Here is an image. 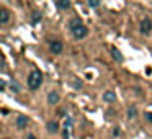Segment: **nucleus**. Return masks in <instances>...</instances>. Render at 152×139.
Wrapping results in <instances>:
<instances>
[{"mask_svg": "<svg viewBox=\"0 0 152 139\" xmlns=\"http://www.w3.org/2000/svg\"><path fill=\"white\" fill-rule=\"evenodd\" d=\"M141 33L144 34H151L152 33V20L149 17H144L141 21Z\"/></svg>", "mask_w": 152, "mask_h": 139, "instance_id": "3", "label": "nucleus"}, {"mask_svg": "<svg viewBox=\"0 0 152 139\" xmlns=\"http://www.w3.org/2000/svg\"><path fill=\"white\" fill-rule=\"evenodd\" d=\"M136 116H137V108H136L134 105H131L128 108V118L132 119V118H136Z\"/></svg>", "mask_w": 152, "mask_h": 139, "instance_id": "11", "label": "nucleus"}, {"mask_svg": "<svg viewBox=\"0 0 152 139\" xmlns=\"http://www.w3.org/2000/svg\"><path fill=\"white\" fill-rule=\"evenodd\" d=\"M103 100H105V102H108V103H113L116 100V93L115 92H110V90H108V92L103 93Z\"/></svg>", "mask_w": 152, "mask_h": 139, "instance_id": "9", "label": "nucleus"}, {"mask_svg": "<svg viewBox=\"0 0 152 139\" xmlns=\"http://www.w3.org/2000/svg\"><path fill=\"white\" fill-rule=\"evenodd\" d=\"M28 139H36V138H34L33 134H28Z\"/></svg>", "mask_w": 152, "mask_h": 139, "instance_id": "21", "label": "nucleus"}, {"mask_svg": "<svg viewBox=\"0 0 152 139\" xmlns=\"http://www.w3.org/2000/svg\"><path fill=\"white\" fill-rule=\"evenodd\" d=\"M88 7L90 8H96V7H100V2H88Z\"/></svg>", "mask_w": 152, "mask_h": 139, "instance_id": "15", "label": "nucleus"}, {"mask_svg": "<svg viewBox=\"0 0 152 139\" xmlns=\"http://www.w3.org/2000/svg\"><path fill=\"white\" fill-rule=\"evenodd\" d=\"M80 23H82V20H80L79 17H75V18H72V20H70L69 26H70V28H74V26H77V25H80Z\"/></svg>", "mask_w": 152, "mask_h": 139, "instance_id": "14", "label": "nucleus"}, {"mask_svg": "<svg viewBox=\"0 0 152 139\" xmlns=\"http://www.w3.org/2000/svg\"><path fill=\"white\" fill-rule=\"evenodd\" d=\"M56 5H57V8H61V10H67V8H70L69 0H57Z\"/></svg>", "mask_w": 152, "mask_h": 139, "instance_id": "10", "label": "nucleus"}, {"mask_svg": "<svg viewBox=\"0 0 152 139\" xmlns=\"http://www.w3.org/2000/svg\"><path fill=\"white\" fill-rule=\"evenodd\" d=\"M113 136H118V138H119V136H121V129L115 128V129H113Z\"/></svg>", "mask_w": 152, "mask_h": 139, "instance_id": "16", "label": "nucleus"}, {"mask_svg": "<svg viewBox=\"0 0 152 139\" xmlns=\"http://www.w3.org/2000/svg\"><path fill=\"white\" fill-rule=\"evenodd\" d=\"M70 31H72V34H74L75 40H83V38L88 34V28H87L83 23L77 25V26H74V28H70Z\"/></svg>", "mask_w": 152, "mask_h": 139, "instance_id": "2", "label": "nucleus"}, {"mask_svg": "<svg viewBox=\"0 0 152 139\" xmlns=\"http://www.w3.org/2000/svg\"><path fill=\"white\" fill-rule=\"evenodd\" d=\"M5 87H7V83H5L4 80H2V83H0V90H2V92H4V90H5Z\"/></svg>", "mask_w": 152, "mask_h": 139, "instance_id": "20", "label": "nucleus"}, {"mask_svg": "<svg viewBox=\"0 0 152 139\" xmlns=\"http://www.w3.org/2000/svg\"><path fill=\"white\" fill-rule=\"evenodd\" d=\"M8 20H10V12H8L7 8H2V10H0V23L7 25Z\"/></svg>", "mask_w": 152, "mask_h": 139, "instance_id": "7", "label": "nucleus"}, {"mask_svg": "<svg viewBox=\"0 0 152 139\" xmlns=\"http://www.w3.org/2000/svg\"><path fill=\"white\" fill-rule=\"evenodd\" d=\"M46 128H48V131H49V132H53V134H54V132L59 131V123H57V121H48L46 123Z\"/></svg>", "mask_w": 152, "mask_h": 139, "instance_id": "8", "label": "nucleus"}, {"mask_svg": "<svg viewBox=\"0 0 152 139\" xmlns=\"http://www.w3.org/2000/svg\"><path fill=\"white\" fill-rule=\"evenodd\" d=\"M28 124H30V118H28V116H25V115H20V116L17 118V126H18L20 129H25Z\"/></svg>", "mask_w": 152, "mask_h": 139, "instance_id": "6", "label": "nucleus"}, {"mask_svg": "<svg viewBox=\"0 0 152 139\" xmlns=\"http://www.w3.org/2000/svg\"><path fill=\"white\" fill-rule=\"evenodd\" d=\"M59 100H61V95L56 90H51V92L48 93V103H49V105H57Z\"/></svg>", "mask_w": 152, "mask_h": 139, "instance_id": "5", "label": "nucleus"}, {"mask_svg": "<svg viewBox=\"0 0 152 139\" xmlns=\"http://www.w3.org/2000/svg\"><path fill=\"white\" fill-rule=\"evenodd\" d=\"M62 138H64V139H69V129H67V128H64V131H62Z\"/></svg>", "mask_w": 152, "mask_h": 139, "instance_id": "17", "label": "nucleus"}, {"mask_svg": "<svg viewBox=\"0 0 152 139\" xmlns=\"http://www.w3.org/2000/svg\"><path fill=\"white\" fill-rule=\"evenodd\" d=\"M41 18H43L41 12H33V15H31V20H33V23H38V21H41Z\"/></svg>", "mask_w": 152, "mask_h": 139, "instance_id": "13", "label": "nucleus"}, {"mask_svg": "<svg viewBox=\"0 0 152 139\" xmlns=\"http://www.w3.org/2000/svg\"><path fill=\"white\" fill-rule=\"evenodd\" d=\"M12 90H13L15 93H18V92H20V87H18L17 83H12Z\"/></svg>", "mask_w": 152, "mask_h": 139, "instance_id": "18", "label": "nucleus"}, {"mask_svg": "<svg viewBox=\"0 0 152 139\" xmlns=\"http://www.w3.org/2000/svg\"><path fill=\"white\" fill-rule=\"evenodd\" d=\"M26 82H28V87H30L31 90H38L41 87V83H43V72L38 70V69L31 70Z\"/></svg>", "mask_w": 152, "mask_h": 139, "instance_id": "1", "label": "nucleus"}, {"mask_svg": "<svg viewBox=\"0 0 152 139\" xmlns=\"http://www.w3.org/2000/svg\"><path fill=\"white\" fill-rule=\"evenodd\" d=\"M111 54H113V57H115V61H118V62H123V54L119 53L116 48H111Z\"/></svg>", "mask_w": 152, "mask_h": 139, "instance_id": "12", "label": "nucleus"}, {"mask_svg": "<svg viewBox=\"0 0 152 139\" xmlns=\"http://www.w3.org/2000/svg\"><path fill=\"white\" fill-rule=\"evenodd\" d=\"M49 51L53 54H61L64 51V44L61 43V41H53V43L49 44Z\"/></svg>", "mask_w": 152, "mask_h": 139, "instance_id": "4", "label": "nucleus"}, {"mask_svg": "<svg viewBox=\"0 0 152 139\" xmlns=\"http://www.w3.org/2000/svg\"><path fill=\"white\" fill-rule=\"evenodd\" d=\"M144 116L147 118V121H151V123H152V113H145Z\"/></svg>", "mask_w": 152, "mask_h": 139, "instance_id": "19", "label": "nucleus"}]
</instances>
